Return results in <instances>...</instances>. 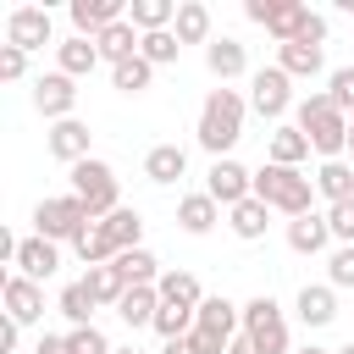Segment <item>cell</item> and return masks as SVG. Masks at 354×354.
<instances>
[{"label":"cell","mask_w":354,"mask_h":354,"mask_svg":"<svg viewBox=\"0 0 354 354\" xmlns=\"http://www.w3.org/2000/svg\"><path fill=\"white\" fill-rule=\"evenodd\" d=\"M293 354H332V348H315V343H304V348H293Z\"/></svg>","instance_id":"cell-49"},{"label":"cell","mask_w":354,"mask_h":354,"mask_svg":"<svg viewBox=\"0 0 354 354\" xmlns=\"http://www.w3.org/2000/svg\"><path fill=\"white\" fill-rule=\"evenodd\" d=\"M155 293H160V304H183V310H199V304H205V293H199V277H194V271H160Z\"/></svg>","instance_id":"cell-26"},{"label":"cell","mask_w":354,"mask_h":354,"mask_svg":"<svg viewBox=\"0 0 354 354\" xmlns=\"http://www.w3.org/2000/svg\"><path fill=\"white\" fill-rule=\"evenodd\" d=\"M326 227H332V238H337V243H354V199L326 205Z\"/></svg>","instance_id":"cell-42"},{"label":"cell","mask_w":354,"mask_h":354,"mask_svg":"<svg viewBox=\"0 0 354 354\" xmlns=\"http://www.w3.org/2000/svg\"><path fill=\"white\" fill-rule=\"evenodd\" d=\"M55 61H61V72H66V77H88V72L100 66V44H94V39H83V33H72L66 44H55Z\"/></svg>","instance_id":"cell-25"},{"label":"cell","mask_w":354,"mask_h":354,"mask_svg":"<svg viewBox=\"0 0 354 354\" xmlns=\"http://www.w3.org/2000/svg\"><path fill=\"white\" fill-rule=\"evenodd\" d=\"M33 354H72V343H66V337H55V332H44Z\"/></svg>","instance_id":"cell-46"},{"label":"cell","mask_w":354,"mask_h":354,"mask_svg":"<svg viewBox=\"0 0 354 354\" xmlns=\"http://www.w3.org/2000/svg\"><path fill=\"white\" fill-rule=\"evenodd\" d=\"M72 105H77V77H66L61 66H55V72H44V77L33 83V111H39L44 122H66V116H72Z\"/></svg>","instance_id":"cell-10"},{"label":"cell","mask_w":354,"mask_h":354,"mask_svg":"<svg viewBox=\"0 0 354 354\" xmlns=\"http://www.w3.org/2000/svg\"><path fill=\"white\" fill-rule=\"evenodd\" d=\"M293 44H315V50H321V44H326V17H321V11H304V22H299V39H293Z\"/></svg>","instance_id":"cell-43"},{"label":"cell","mask_w":354,"mask_h":354,"mask_svg":"<svg viewBox=\"0 0 354 354\" xmlns=\"http://www.w3.org/2000/svg\"><path fill=\"white\" fill-rule=\"evenodd\" d=\"M83 288L94 293V304H100V310H116V304H122V293H127V282H122V271H116V266H88V271H83Z\"/></svg>","instance_id":"cell-28"},{"label":"cell","mask_w":354,"mask_h":354,"mask_svg":"<svg viewBox=\"0 0 354 354\" xmlns=\"http://www.w3.org/2000/svg\"><path fill=\"white\" fill-rule=\"evenodd\" d=\"M55 310H61V315H66L72 326H94L88 315H94L100 304H94V293H88L83 282H66V288H61V299H55Z\"/></svg>","instance_id":"cell-34"},{"label":"cell","mask_w":354,"mask_h":354,"mask_svg":"<svg viewBox=\"0 0 354 354\" xmlns=\"http://www.w3.org/2000/svg\"><path fill=\"white\" fill-rule=\"evenodd\" d=\"M66 11H72V28H77L83 39H100L111 22H122V17H127V6H122V0H72Z\"/></svg>","instance_id":"cell-13"},{"label":"cell","mask_w":354,"mask_h":354,"mask_svg":"<svg viewBox=\"0 0 354 354\" xmlns=\"http://www.w3.org/2000/svg\"><path fill=\"white\" fill-rule=\"evenodd\" d=\"M243 111H249V100L238 88H210L205 105H199V133H194L199 149L216 155V160H227V149L243 138Z\"/></svg>","instance_id":"cell-1"},{"label":"cell","mask_w":354,"mask_h":354,"mask_svg":"<svg viewBox=\"0 0 354 354\" xmlns=\"http://www.w3.org/2000/svg\"><path fill=\"white\" fill-rule=\"evenodd\" d=\"M348 155H354V116H348Z\"/></svg>","instance_id":"cell-51"},{"label":"cell","mask_w":354,"mask_h":354,"mask_svg":"<svg viewBox=\"0 0 354 354\" xmlns=\"http://www.w3.org/2000/svg\"><path fill=\"white\" fill-rule=\"evenodd\" d=\"M72 194L88 205L94 221H105L111 210H122V199H116V171H111L105 160H94V155L72 166Z\"/></svg>","instance_id":"cell-5"},{"label":"cell","mask_w":354,"mask_h":354,"mask_svg":"<svg viewBox=\"0 0 354 354\" xmlns=\"http://www.w3.org/2000/svg\"><path fill=\"white\" fill-rule=\"evenodd\" d=\"M177 44H210V6L199 0H177V22H171Z\"/></svg>","instance_id":"cell-24"},{"label":"cell","mask_w":354,"mask_h":354,"mask_svg":"<svg viewBox=\"0 0 354 354\" xmlns=\"http://www.w3.org/2000/svg\"><path fill=\"white\" fill-rule=\"evenodd\" d=\"M293 127L310 138V149L321 155V160H343V149H348V116L332 105V94L321 88V94H304L299 105H293Z\"/></svg>","instance_id":"cell-2"},{"label":"cell","mask_w":354,"mask_h":354,"mask_svg":"<svg viewBox=\"0 0 354 354\" xmlns=\"http://www.w3.org/2000/svg\"><path fill=\"white\" fill-rule=\"evenodd\" d=\"M332 354H354V337H348V343H343V348H332Z\"/></svg>","instance_id":"cell-50"},{"label":"cell","mask_w":354,"mask_h":354,"mask_svg":"<svg viewBox=\"0 0 354 354\" xmlns=\"http://www.w3.org/2000/svg\"><path fill=\"white\" fill-rule=\"evenodd\" d=\"M105 232L116 238V249H138V238H144V216H138L133 205H122V210L105 216Z\"/></svg>","instance_id":"cell-35"},{"label":"cell","mask_w":354,"mask_h":354,"mask_svg":"<svg viewBox=\"0 0 354 354\" xmlns=\"http://www.w3.org/2000/svg\"><path fill=\"white\" fill-rule=\"evenodd\" d=\"M127 22H133L138 33H160V28L177 22V0H133V6H127Z\"/></svg>","instance_id":"cell-29"},{"label":"cell","mask_w":354,"mask_h":354,"mask_svg":"<svg viewBox=\"0 0 354 354\" xmlns=\"http://www.w3.org/2000/svg\"><path fill=\"white\" fill-rule=\"evenodd\" d=\"M310 160V138L299 127H277L271 133V166H304Z\"/></svg>","instance_id":"cell-33"},{"label":"cell","mask_w":354,"mask_h":354,"mask_svg":"<svg viewBox=\"0 0 354 354\" xmlns=\"http://www.w3.org/2000/svg\"><path fill=\"white\" fill-rule=\"evenodd\" d=\"M155 310H160V293H155V288H127L122 304H116V315H122L127 326H155Z\"/></svg>","instance_id":"cell-32"},{"label":"cell","mask_w":354,"mask_h":354,"mask_svg":"<svg viewBox=\"0 0 354 354\" xmlns=\"http://www.w3.org/2000/svg\"><path fill=\"white\" fill-rule=\"evenodd\" d=\"M293 310H299L304 326H332V321H337V288H332V282H315V288L304 282L299 299H293Z\"/></svg>","instance_id":"cell-17"},{"label":"cell","mask_w":354,"mask_h":354,"mask_svg":"<svg viewBox=\"0 0 354 354\" xmlns=\"http://www.w3.org/2000/svg\"><path fill=\"white\" fill-rule=\"evenodd\" d=\"M194 315H199V310H183V304H160V310H155V332H160L166 343H171V337H188V332H194Z\"/></svg>","instance_id":"cell-38"},{"label":"cell","mask_w":354,"mask_h":354,"mask_svg":"<svg viewBox=\"0 0 354 354\" xmlns=\"http://www.w3.org/2000/svg\"><path fill=\"white\" fill-rule=\"evenodd\" d=\"M216 221H221V205H216L210 194H183V199H177V227H183V232L205 238Z\"/></svg>","instance_id":"cell-21"},{"label":"cell","mask_w":354,"mask_h":354,"mask_svg":"<svg viewBox=\"0 0 354 354\" xmlns=\"http://www.w3.org/2000/svg\"><path fill=\"white\" fill-rule=\"evenodd\" d=\"M144 177L149 183H177V177H188V149L183 144H155L149 155H144Z\"/></svg>","instance_id":"cell-20"},{"label":"cell","mask_w":354,"mask_h":354,"mask_svg":"<svg viewBox=\"0 0 354 354\" xmlns=\"http://www.w3.org/2000/svg\"><path fill=\"white\" fill-rule=\"evenodd\" d=\"M160 354H199V343H194V332H188V337H171Z\"/></svg>","instance_id":"cell-47"},{"label":"cell","mask_w":354,"mask_h":354,"mask_svg":"<svg viewBox=\"0 0 354 354\" xmlns=\"http://www.w3.org/2000/svg\"><path fill=\"white\" fill-rule=\"evenodd\" d=\"M22 72H28V55L17 44H0V83H17Z\"/></svg>","instance_id":"cell-44"},{"label":"cell","mask_w":354,"mask_h":354,"mask_svg":"<svg viewBox=\"0 0 354 354\" xmlns=\"http://www.w3.org/2000/svg\"><path fill=\"white\" fill-rule=\"evenodd\" d=\"M254 199H266L271 210H282L288 221L293 216H310L315 210V177L304 171V166H260L254 171Z\"/></svg>","instance_id":"cell-3"},{"label":"cell","mask_w":354,"mask_h":354,"mask_svg":"<svg viewBox=\"0 0 354 354\" xmlns=\"http://www.w3.org/2000/svg\"><path fill=\"white\" fill-rule=\"evenodd\" d=\"M50 33H55V28H50V11H44V6H17V11L6 17V44H17L22 55H28V50H44Z\"/></svg>","instance_id":"cell-11"},{"label":"cell","mask_w":354,"mask_h":354,"mask_svg":"<svg viewBox=\"0 0 354 354\" xmlns=\"http://www.w3.org/2000/svg\"><path fill=\"white\" fill-rule=\"evenodd\" d=\"M326 243H332V227H326V216H293L288 221V249L293 254H326Z\"/></svg>","instance_id":"cell-18"},{"label":"cell","mask_w":354,"mask_h":354,"mask_svg":"<svg viewBox=\"0 0 354 354\" xmlns=\"http://www.w3.org/2000/svg\"><path fill=\"white\" fill-rule=\"evenodd\" d=\"M243 337H254L260 354H288V321H282L271 293H254L243 304Z\"/></svg>","instance_id":"cell-6"},{"label":"cell","mask_w":354,"mask_h":354,"mask_svg":"<svg viewBox=\"0 0 354 354\" xmlns=\"http://www.w3.org/2000/svg\"><path fill=\"white\" fill-rule=\"evenodd\" d=\"M326 277H332V288H354V243H337V249H332Z\"/></svg>","instance_id":"cell-41"},{"label":"cell","mask_w":354,"mask_h":354,"mask_svg":"<svg viewBox=\"0 0 354 354\" xmlns=\"http://www.w3.org/2000/svg\"><path fill=\"white\" fill-rule=\"evenodd\" d=\"M205 194H210L221 210H232V205H243V199L254 194V171L238 166L232 155H227V160H210V171H205Z\"/></svg>","instance_id":"cell-8"},{"label":"cell","mask_w":354,"mask_h":354,"mask_svg":"<svg viewBox=\"0 0 354 354\" xmlns=\"http://www.w3.org/2000/svg\"><path fill=\"white\" fill-rule=\"evenodd\" d=\"M17 343H22V326L6 315V321H0V354H17Z\"/></svg>","instance_id":"cell-45"},{"label":"cell","mask_w":354,"mask_h":354,"mask_svg":"<svg viewBox=\"0 0 354 354\" xmlns=\"http://www.w3.org/2000/svg\"><path fill=\"white\" fill-rule=\"evenodd\" d=\"M266 216H271V205L249 194L243 205H232V210H227V227H232L243 243H254V238H266Z\"/></svg>","instance_id":"cell-27"},{"label":"cell","mask_w":354,"mask_h":354,"mask_svg":"<svg viewBox=\"0 0 354 354\" xmlns=\"http://www.w3.org/2000/svg\"><path fill=\"white\" fill-rule=\"evenodd\" d=\"M304 11H310V6H299V0H249V6H243V17H249V22H260L277 44H293V39H299Z\"/></svg>","instance_id":"cell-7"},{"label":"cell","mask_w":354,"mask_h":354,"mask_svg":"<svg viewBox=\"0 0 354 354\" xmlns=\"http://www.w3.org/2000/svg\"><path fill=\"white\" fill-rule=\"evenodd\" d=\"M83 227H94V216H88V205L77 194H55V199L33 205V232L50 238V243H77Z\"/></svg>","instance_id":"cell-4"},{"label":"cell","mask_w":354,"mask_h":354,"mask_svg":"<svg viewBox=\"0 0 354 354\" xmlns=\"http://www.w3.org/2000/svg\"><path fill=\"white\" fill-rule=\"evenodd\" d=\"M205 66H210V77L227 88L232 77H243V72H249V55H243V44H238V39H227V33H221V39H210V44H205Z\"/></svg>","instance_id":"cell-16"},{"label":"cell","mask_w":354,"mask_h":354,"mask_svg":"<svg viewBox=\"0 0 354 354\" xmlns=\"http://www.w3.org/2000/svg\"><path fill=\"white\" fill-rule=\"evenodd\" d=\"M277 66H282L288 77H315V72L326 66V55H321L315 44H277Z\"/></svg>","instance_id":"cell-31"},{"label":"cell","mask_w":354,"mask_h":354,"mask_svg":"<svg viewBox=\"0 0 354 354\" xmlns=\"http://www.w3.org/2000/svg\"><path fill=\"white\" fill-rule=\"evenodd\" d=\"M315 194H321L326 205L354 199V166H348V160H321V166H315Z\"/></svg>","instance_id":"cell-23"},{"label":"cell","mask_w":354,"mask_h":354,"mask_svg":"<svg viewBox=\"0 0 354 354\" xmlns=\"http://www.w3.org/2000/svg\"><path fill=\"white\" fill-rule=\"evenodd\" d=\"M111 266L122 271V282H127V288H155V282H160V260H155L144 243H138V249H122Z\"/></svg>","instance_id":"cell-22"},{"label":"cell","mask_w":354,"mask_h":354,"mask_svg":"<svg viewBox=\"0 0 354 354\" xmlns=\"http://www.w3.org/2000/svg\"><path fill=\"white\" fill-rule=\"evenodd\" d=\"M94 44H100V61H111V66H122V61H133V55H138V44H144V33H138V28H133V22L122 17V22H111V28H105V33L94 39Z\"/></svg>","instance_id":"cell-19"},{"label":"cell","mask_w":354,"mask_h":354,"mask_svg":"<svg viewBox=\"0 0 354 354\" xmlns=\"http://www.w3.org/2000/svg\"><path fill=\"white\" fill-rule=\"evenodd\" d=\"M249 105L260 111V116H288V105H293V77L282 72V66H260L254 77H249Z\"/></svg>","instance_id":"cell-9"},{"label":"cell","mask_w":354,"mask_h":354,"mask_svg":"<svg viewBox=\"0 0 354 354\" xmlns=\"http://www.w3.org/2000/svg\"><path fill=\"white\" fill-rule=\"evenodd\" d=\"M72 249H77V260H83V266H111V260L122 254V249H116V238L105 232V221H94V227H83V238H77Z\"/></svg>","instance_id":"cell-30"},{"label":"cell","mask_w":354,"mask_h":354,"mask_svg":"<svg viewBox=\"0 0 354 354\" xmlns=\"http://www.w3.org/2000/svg\"><path fill=\"white\" fill-rule=\"evenodd\" d=\"M149 77H155V66H149L144 55H133V61L111 66V88H122V94H144V88H149Z\"/></svg>","instance_id":"cell-36"},{"label":"cell","mask_w":354,"mask_h":354,"mask_svg":"<svg viewBox=\"0 0 354 354\" xmlns=\"http://www.w3.org/2000/svg\"><path fill=\"white\" fill-rule=\"evenodd\" d=\"M326 94H332V105H337L343 116H354V66H337V72L326 77Z\"/></svg>","instance_id":"cell-40"},{"label":"cell","mask_w":354,"mask_h":354,"mask_svg":"<svg viewBox=\"0 0 354 354\" xmlns=\"http://www.w3.org/2000/svg\"><path fill=\"white\" fill-rule=\"evenodd\" d=\"M177 50H183V44H177V33H171V28L144 33V44H138V55H144L149 66H171V61H177Z\"/></svg>","instance_id":"cell-37"},{"label":"cell","mask_w":354,"mask_h":354,"mask_svg":"<svg viewBox=\"0 0 354 354\" xmlns=\"http://www.w3.org/2000/svg\"><path fill=\"white\" fill-rule=\"evenodd\" d=\"M116 354H144V348H116Z\"/></svg>","instance_id":"cell-52"},{"label":"cell","mask_w":354,"mask_h":354,"mask_svg":"<svg viewBox=\"0 0 354 354\" xmlns=\"http://www.w3.org/2000/svg\"><path fill=\"white\" fill-rule=\"evenodd\" d=\"M88 122H77V116H66V122H50V155L55 160H66V166H77V160H88Z\"/></svg>","instance_id":"cell-14"},{"label":"cell","mask_w":354,"mask_h":354,"mask_svg":"<svg viewBox=\"0 0 354 354\" xmlns=\"http://www.w3.org/2000/svg\"><path fill=\"white\" fill-rule=\"evenodd\" d=\"M55 266H61V243H50V238H22L17 243V271L28 277V282H44V277H55Z\"/></svg>","instance_id":"cell-15"},{"label":"cell","mask_w":354,"mask_h":354,"mask_svg":"<svg viewBox=\"0 0 354 354\" xmlns=\"http://www.w3.org/2000/svg\"><path fill=\"white\" fill-rule=\"evenodd\" d=\"M6 315H11L17 326H33V321L44 315V288L28 282L22 271H11V277H6Z\"/></svg>","instance_id":"cell-12"},{"label":"cell","mask_w":354,"mask_h":354,"mask_svg":"<svg viewBox=\"0 0 354 354\" xmlns=\"http://www.w3.org/2000/svg\"><path fill=\"white\" fill-rule=\"evenodd\" d=\"M66 343H72V354H116V348H111V337H105L100 326H72V332H66Z\"/></svg>","instance_id":"cell-39"},{"label":"cell","mask_w":354,"mask_h":354,"mask_svg":"<svg viewBox=\"0 0 354 354\" xmlns=\"http://www.w3.org/2000/svg\"><path fill=\"white\" fill-rule=\"evenodd\" d=\"M227 354H260V348H254V337H243V332H238V337H232V348H227Z\"/></svg>","instance_id":"cell-48"}]
</instances>
